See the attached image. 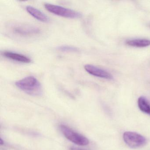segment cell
Masks as SVG:
<instances>
[{
  "label": "cell",
  "mask_w": 150,
  "mask_h": 150,
  "mask_svg": "<svg viewBox=\"0 0 150 150\" xmlns=\"http://www.w3.org/2000/svg\"><path fill=\"white\" fill-rule=\"evenodd\" d=\"M15 85L19 89L30 95L40 96L42 94V85L34 76L25 77L16 81Z\"/></svg>",
  "instance_id": "6da1fadb"
},
{
  "label": "cell",
  "mask_w": 150,
  "mask_h": 150,
  "mask_svg": "<svg viewBox=\"0 0 150 150\" xmlns=\"http://www.w3.org/2000/svg\"><path fill=\"white\" fill-rule=\"evenodd\" d=\"M44 7L48 12L61 17L70 19H78L82 17V14L79 12L61 6L46 3Z\"/></svg>",
  "instance_id": "7a4b0ae2"
},
{
  "label": "cell",
  "mask_w": 150,
  "mask_h": 150,
  "mask_svg": "<svg viewBox=\"0 0 150 150\" xmlns=\"http://www.w3.org/2000/svg\"><path fill=\"white\" fill-rule=\"evenodd\" d=\"M59 128L65 137L73 143L80 146L87 145L89 144V140L86 137L74 131L68 126L61 125Z\"/></svg>",
  "instance_id": "3957f363"
},
{
  "label": "cell",
  "mask_w": 150,
  "mask_h": 150,
  "mask_svg": "<svg viewBox=\"0 0 150 150\" xmlns=\"http://www.w3.org/2000/svg\"><path fill=\"white\" fill-rule=\"evenodd\" d=\"M125 144L132 148L144 146L146 143V139L140 134L133 132H125L123 135Z\"/></svg>",
  "instance_id": "277c9868"
},
{
  "label": "cell",
  "mask_w": 150,
  "mask_h": 150,
  "mask_svg": "<svg viewBox=\"0 0 150 150\" xmlns=\"http://www.w3.org/2000/svg\"><path fill=\"white\" fill-rule=\"evenodd\" d=\"M12 30L16 35L22 37L32 36L40 33V30L37 27L26 24H15L13 26Z\"/></svg>",
  "instance_id": "5b68a950"
},
{
  "label": "cell",
  "mask_w": 150,
  "mask_h": 150,
  "mask_svg": "<svg viewBox=\"0 0 150 150\" xmlns=\"http://www.w3.org/2000/svg\"><path fill=\"white\" fill-rule=\"evenodd\" d=\"M84 68L88 73L93 76L107 79H111L113 78L109 73L93 65L86 64L84 66Z\"/></svg>",
  "instance_id": "8992f818"
},
{
  "label": "cell",
  "mask_w": 150,
  "mask_h": 150,
  "mask_svg": "<svg viewBox=\"0 0 150 150\" xmlns=\"http://www.w3.org/2000/svg\"><path fill=\"white\" fill-rule=\"evenodd\" d=\"M26 9L28 13L38 21L43 23L50 21L49 17L39 9L29 6H26Z\"/></svg>",
  "instance_id": "52a82bcc"
},
{
  "label": "cell",
  "mask_w": 150,
  "mask_h": 150,
  "mask_svg": "<svg viewBox=\"0 0 150 150\" xmlns=\"http://www.w3.org/2000/svg\"><path fill=\"white\" fill-rule=\"evenodd\" d=\"M3 54L5 57L16 62L24 64H28L31 62V59L28 57L20 53L6 51L3 52Z\"/></svg>",
  "instance_id": "ba28073f"
},
{
  "label": "cell",
  "mask_w": 150,
  "mask_h": 150,
  "mask_svg": "<svg viewBox=\"0 0 150 150\" xmlns=\"http://www.w3.org/2000/svg\"><path fill=\"white\" fill-rule=\"evenodd\" d=\"M126 44L132 47L143 48L150 45V40L146 39H136L128 40Z\"/></svg>",
  "instance_id": "9c48e42d"
},
{
  "label": "cell",
  "mask_w": 150,
  "mask_h": 150,
  "mask_svg": "<svg viewBox=\"0 0 150 150\" xmlns=\"http://www.w3.org/2000/svg\"><path fill=\"white\" fill-rule=\"evenodd\" d=\"M138 106L142 112L150 115V103L145 97L140 96L138 98Z\"/></svg>",
  "instance_id": "30bf717a"
},
{
  "label": "cell",
  "mask_w": 150,
  "mask_h": 150,
  "mask_svg": "<svg viewBox=\"0 0 150 150\" xmlns=\"http://www.w3.org/2000/svg\"><path fill=\"white\" fill-rule=\"evenodd\" d=\"M58 50L63 52H77L79 51L78 48L70 45H61L57 48Z\"/></svg>",
  "instance_id": "8fae6325"
},
{
  "label": "cell",
  "mask_w": 150,
  "mask_h": 150,
  "mask_svg": "<svg viewBox=\"0 0 150 150\" xmlns=\"http://www.w3.org/2000/svg\"><path fill=\"white\" fill-rule=\"evenodd\" d=\"M70 150H87L86 149H81V148H77V147H72L71 148Z\"/></svg>",
  "instance_id": "7c38bea8"
},
{
  "label": "cell",
  "mask_w": 150,
  "mask_h": 150,
  "mask_svg": "<svg viewBox=\"0 0 150 150\" xmlns=\"http://www.w3.org/2000/svg\"><path fill=\"white\" fill-rule=\"evenodd\" d=\"M0 144H1V145H2L3 144H4V141L2 140V139L1 138V139H0Z\"/></svg>",
  "instance_id": "4fadbf2b"
}]
</instances>
